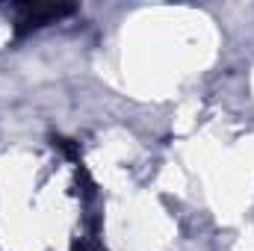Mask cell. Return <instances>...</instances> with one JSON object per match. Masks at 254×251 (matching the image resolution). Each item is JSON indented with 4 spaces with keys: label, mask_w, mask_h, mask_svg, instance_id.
<instances>
[{
    "label": "cell",
    "mask_w": 254,
    "mask_h": 251,
    "mask_svg": "<svg viewBox=\"0 0 254 251\" xmlns=\"http://www.w3.org/2000/svg\"><path fill=\"white\" fill-rule=\"evenodd\" d=\"M71 12V6H18V18H15V24H18V30H36V27H42V24H51V21H60L63 15Z\"/></svg>",
    "instance_id": "cell-1"
}]
</instances>
